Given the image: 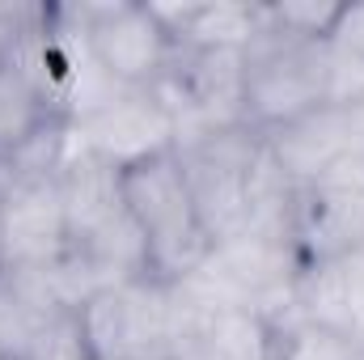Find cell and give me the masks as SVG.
<instances>
[{"mask_svg":"<svg viewBox=\"0 0 364 360\" xmlns=\"http://www.w3.org/2000/svg\"><path fill=\"white\" fill-rule=\"evenodd\" d=\"M123 203L149 246L153 280L186 284L212 259L216 246L208 242V233L195 216V199H191V186H186L174 149L123 170Z\"/></svg>","mask_w":364,"mask_h":360,"instance_id":"1","label":"cell"},{"mask_svg":"<svg viewBox=\"0 0 364 360\" xmlns=\"http://www.w3.org/2000/svg\"><path fill=\"white\" fill-rule=\"evenodd\" d=\"M77 318L93 360H182L191 344V309L161 280L102 288Z\"/></svg>","mask_w":364,"mask_h":360,"instance_id":"2","label":"cell"},{"mask_svg":"<svg viewBox=\"0 0 364 360\" xmlns=\"http://www.w3.org/2000/svg\"><path fill=\"white\" fill-rule=\"evenodd\" d=\"M322 73H326V43L284 34L267 13L263 30L246 47V97H242L246 123L267 136L275 127L326 106Z\"/></svg>","mask_w":364,"mask_h":360,"instance_id":"3","label":"cell"},{"mask_svg":"<svg viewBox=\"0 0 364 360\" xmlns=\"http://www.w3.org/2000/svg\"><path fill=\"white\" fill-rule=\"evenodd\" d=\"M259 149H263V132H255L250 123L216 127L174 149L195 199V216L212 246H225L246 233V174Z\"/></svg>","mask_w":364,"mask_h":360,"instance_id":"4","label":"cell"},{"mask_svg":"<svg viewBox=\"0 0 364 360\" xmlns=\"http://www.w3.org/2000/svg\"><path fill=\"white\" fill-rule=\"evenodd\" d=\"M81 38L93 64L123 90H153L166 68L174 64L178 47L149 9V0H102V4H73Z\"/></svg>","mask_w":364,"mask_h":360,"instance_id":"5","label":"cell"},{"mask_svg":"<svg viewBox=\"0 0 364 360\" xmlns=\"http://www.w3.org/2000/svg\"><path fill=\"white\" fill-rule=\"evenodd\" d=\"M292 246L305 268L343 259L364 246V157L348 153L326 174L301 186Z\"/></svg>","mask_w":364,"mask_h":360,"instance_id":"6","label":"cell"},{"mask_svg":"<svg viewBox=\"0 0 364 360\" xmlns=\"http://www.w3.org/2000/svg\"><path fill=\"white\" fill-rule=\"evenodd\" d=\"M81 149L106 157L110 166L127 170L144 157L174 149V115L153 90H119L93 115L73 123Z\"/></svg>","mask_w":364,"mask_h":360,"instance_id":"7","label":"cell"},{"mask_svg":"<svg viewBox=\"0 0 364 360\" xmlns=\"http://www.w3.org/2000/svg\"><path fill=\"white\" fill-rule=\"evenodd\" d=\"M4 191V242L9 268H55L68 250V212L60 195V174L47 179H0Z\"/></svg>","mask_w":364,"mask_h":360,"instance_id":"8","label":"cell"},{"mask_svg":"<svg viewBox=\"0 0 364 360\" xmlns=\"http://www.w3.org/2000/svg\"><path fill=\"white\" fill-rule=\"evenodd\" d=\"M149 9L182 51H212V47L246 51L267 21V4H246V0H182V4L149 0Z\"/></svg>","mask_w":364,"mask_h":360,"instance_id":"9","label":"cell"},{"mask_svg":"<svg viewBox=\"0 0 364 360\" xmlns=\"http://www.w3.org/2000/svg\"><path fill=\"white\" fill-rule=\"evenodd\" d=\"M64 314H73V309L60 297L51 268L0 271V352H4V360H26V352L43 339V331Z\"/></svg>","mask_w":364,"mask_h":360,"instance_id":"10","label":"cell"},{"mask_svg":"<svg viewBox=\"0 0 364 360\" xmlns=\"http://www.w3.org/2000/svg\"><path fill=\"white\" fill-rule=\"evenodd\" d=\"M60 195H64L73 246L90 242L93 233H102L106 225H114L119 216H127V203H123V170L110 166L106 157L90 153V149H81V144L73 149V157L60 170Z\"/></svg>","mask_w":364,"mask_h":360,"instance_id":"11","label":"cell"},{"mask_svg":"<svg viewBox=\"0 0 364 360\" xmlns=\"http://www.w3.org/2000/svg\"><path fill=\"white\" fill-rule=\"evenodd\" d=\"M186 305L195 309V331H191V348L182 360H275V335H279L275 318L246 309V305L203 309L191 297H186Z\"/></svg>","mask_w":364,"mask_h":360,"instance_id":"12","label":"cell"},{"mask_svg":"<svg viewBox=\"0 0 364 360\" xmlns=\"http://www.w3.org/2000/svg\"><path fill=\"white\" fill-rule=\"evenodd\" d=\"M272 157L284 166V174L296 186H309L318 174H326L339 157H348V132H343V110L318 106L284 127L263 136Z\"/></svg>","mask_w":364,"mask_h":360,"instance_id":"13","label":"cell"},{"mask_svg":"<svg viewBox=\"0 0 364 360\" xmlns=\"http://www.w3.org/2000/svg\"><path fill=\"white\" fill-rule=\"evenodd\" d=\"M296 195H301V186L284 174V166L272 157V149L263 140V149H259V157L246 174V233L292 242Z\"/></svg>","mask_w":364,"mask_h":360,"instance_id":"14","label":"cell"},{"mask_svg":"<svg viewBox=\"0 0 364 360\" xmlns=\"http://www.w3.org/2000/svg\"><path fill=\"white\" fill-rule=\"evenodd\" d=\"M47 123H60L51 102L34 90L9 60H0V162L9 153H17L30 136H38Z\"/></svg>","mask_w":364,"mask_h":360,"instance_id":"15","label":"cell"},{"mask_svg":"<svg viewBox=\"0 0 364 360\" xmlns=\"http://www.w3.org/2000/svg\"><path fill=\"white\" fill-rule=\"evenodd\" d=\"M275 360H356V352L339 335H326L301 318H284L275 335Z\"/></svg>","mask_w":364,"mask_h":360,"instance_id":"16","label":"cell"},{"mask_svg":"<svg viewBox=\"0 0 364 360\" xmlns=\"http://www.w3.org/2000/svg\"><path fill=\"white\" fill-rule=\"evenodd\" d=\"M322 102L331 110H348L364 102V55L339 51L326 43V73H322Z\"/></svg>","mask_w":364,"mask_h":360,"instance_id":"17","label":"cell"},{"mask_svg":"<svg viewBox=\"0 0 364 360\" xmlns=\"http://www.w3.org/2000/svg\"><path fill=\"white\" fill-rule=\"evenodd\" d=\"M267 13H272V21L284 34L326 43L331 26L339 17V4H326V0H279V4H267Z\"/></svg>","mask_w":364,"mask_h":360,"instance_id":"18","label":"cell"},{"mask_svg":"<svg viewBox=\"0 0 364 360\" xmlns=\"http://www.w3.org/2000/svg\"><path fill=\"white\" fill-rule=\"evenodd\" d=\"M26 360H93L77 309H73V314H64V318H55V322L43 331V339L26 352Z\"/></svg>","mask_w":364,"mask_h":360,"instance_id":"19","label":"cell"},{"mask_svg":"<svg viewBox=\"0 0 364 360\" xmlns=\"http://www.w3.org/2000/svg\"><path fill=\"white\" fill-rule=\"evenodd\" d=\"M343 271H348V292H352V352L364 360V246L343 255Z\"/></svg>","mask_w":364,"mask_h":360,"instance_id":"20","label":"cell"},{"mask_svg":"<svg viewBox=\"0 0 364 360\" xmlns=\"http://www.w3.org/2000/svg\"><path fill=\"white\" fill-rule=\"evenodd\" d=\"M326 43L339 47V51L364 55V4H339V17H335Z\"/></svg>","mask_w":364,"mask_h":360,"instance_id":"21","label":"cell"},{"mask_svg":"<svg viewBox=\"0 0 364 360\" xmlns=\"http://www.w3.org/2000/svg\"><path fill=\"white\" fill-rule=\"evenodd\" d=\"M343 132H348V153L364 157V102L343 110Z\"/></svg>","mask_w":364,"mask_h":360,"instance_id":"22","label":"cell"},{"mask_svg":"<svg viewBox=\"0 0 364 360\" xmlns=\"http://www.w3.org/2000/svg\"><path fill=\"white\" fill-rule=\"evenodd\" d=\"M9 268V242H4V191H0V271Z\"/></svg>","mask_w":364,"mask_h":360,"instance_id":"23","label":"cell"}]
</instances>
